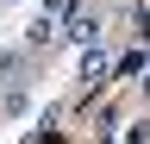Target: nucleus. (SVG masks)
<instances>
[{
	"instance_id": "nucleus-4",
	"label": "nucleus",
	"mask_w": 150,
	"mask_h": 144,
	"mask_svg": "<svg viewBox=\"0 0 150 144\" xmlns=\"http://www.w3.org/2000/svg\"><path fill=\"white\" fill-rule=\"evenodd\" d=\"M144 94H150V75H144Z\"/></svg>"
},
{
	"instance_id": "nucleus-2",
	"label": "nucleus",
	"mask_w": 150,
	"mask_h": 144,
	"mask_svg": "<svg viewBox=\"0 0 150 144\" xmlns=\"http://www.w3.org/2000/svg\"><path fill=\"white\" fill-rule=\"evenodd\" d=\"M50 31H56V19H50V13H38L31 31H25V44H31V50H44V44H50Z\"/></svg>"
},
{
	"instance_id": "nucleus-3",
	"label": "nucleus",
	"mask_w": 150,
	"mask_h": 144,
	"mask_svg": "<svg viewBox=\"0 0 150 144\" xmlns=\"http://www.w3.org/2000/svg\"><path fill=\"white\" fill-rule=\"evenodd\" d=\"M38 13H50V19H56V25H63V19H69V13H75V0H38Z\"/></svg>"
},
{
	"instance_id": "nucleus-1",
	"label": "nucleus",
	"mask_w": 150,
	"mask_h": 144,
	"mask_svg": "<svg viewBox=\"0 0 150 144\" xmlns=\"http://www.w3.org/2000/svg\"><path fill=\"white\" fill-rule=\"evenodd\" d=\"M63 25H69V38H75V44H94V38H100V19H94V13H69Z\"/></svg>"
}]
</instances>
